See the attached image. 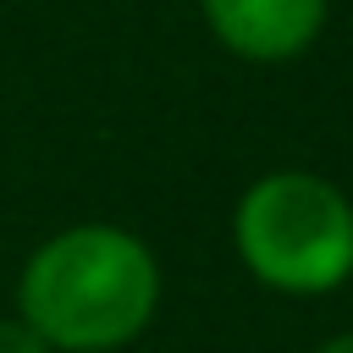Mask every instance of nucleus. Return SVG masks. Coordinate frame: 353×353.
Here are the masks:
<instances>
[{
	"label": "nucleus",
	"instance_id": "f257e3e1",
	"mask_svg": "<svg viewBox=\"0 0 353 353\" xmlns=\"http://www.w3.org/2000/svg\"><path fill=\"white\" fill-rule=\"evenodd\" d=\"M160 287V259L138 232L116 221H77L28 254L17 276V314L55 353H121L154 325Z\"/></svg>",
	"mask_w": 353,
	"mask_h": 353
},
{
	"label": "nucleus",
	"instance_id": "f03ea898",
	"mask_svg": "<svg viewBox=\"0 0 353 353\" xmlns=\"http://www.w3.org/2000/svg\"><path fill=\"white\" fill-rule=\"evenodd\" d=\"M232 248L270 292H336L353 276V199L320 171H265L232 210Z\"/></svg>",
	"mask_w": 353,
	"mask_h": 353
},
{
	"label": "nucleus",
	"instance_id": "7ed1b4c3",
	"mask_svg": "<svg viewBox=\"0 0 353 353\" xmlns=\"http://www.w3.org/2000/svg\"><path fill=\"white\" fill-rule=\"evenodd\" d=\"M215 44L248 66H287L331 22V0H199Z\"/></svg>",
	"mask_w": 353,
	"mask_h": 353
},
{
	"label": "nucleus",
	"instance_id": "20e7f679",
	"mask_svg": "<svg viewBox=\"0 0 353 353\" xmlns=\"http://www.w3.org/2000/svg\"><path fill=\"white\" fill-rule=\"evenodd\" d=\"M0 353H55V347H50L22 314H6V320H0Z\"/></svg>",
	"mask_w": 353,
	"mask_h": 353
},
{
	"label": "nucleus",
	"instance_id": "39448f33",
	"mask_svg": "<svg viewBox=\"0 0 353 353\" xmlns=\"http://www.w3.org/2000/svg\"><path fill=\"white\" fill-rule=\"evenodd\" d=\"M314 353H353V331H336V336H325Z\"/></svg>",
	"mask_w": 353,
	"mask_h": 353
}]
</instances>
